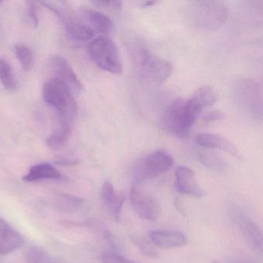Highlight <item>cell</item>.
<instances>
[{
    "label": "cell",
    "instance_id": "6da1fadb",
    "mask_svg": "<svg viewBox=\"0 0 263 263\" xmlns=\"http://www.w3.org/2000/svg\"><path fill=\"white\" fill-rule=\"evenodd\" d=\"M185 15L187 21L193 27L202 30L216 31L227 23L229 8L222 1L198 0L188 5Z\"/></svg>",
    "mask_w": 263,
    "mask_h": 263
},
{
    "label": "cell",
    "instance_id": "7a4b0ae2",
    "mask_svg": "<svg viewBox=\"0 0 263 263\" xmlns=\"http://www.w3.org/2000/svg\"><path fill=\"white\" fill-rule=\"evenodd\" d=\"M235 103L249 118L263 120V91L260 83L250 78H239L233 86Z\"/></svg>",
    "mask_w": 263,
    "mask_h": 263
},
{
    "label": "cell",
    "instance_id": "3957f363",
    "mask_svg": "<svg viewBox=\"0 0 263 263\" xmlns=\"http://www.w3.org/2000/svg\"><path fill=\"white\" fill-rule=\"evenodd\" d=\"M200 113L190 100L176 99L170 103L162 115V127L173 135L185 137Z\"/></svg>",
    "mask_w": 263,
    "mask_h": 263
},
{
    "label": "cell",
    "instance_id": "277c9868",
    "mask_svg": "<svg viewBox=\"0 0 263 263\" xmlns=\"http://www.w3.org/2000/svg\"><path fill=\"white\" fill-rule=\"evenodd\" d=\"M45 101L55 110L60 120L72 123L77 113V103L69 88L58 79H49L43 85Z\"/></svg>",
    "mask_w": 263,
    "mask_h": 263
},
{
    "label": "cell",
    "instance_id": "5b68a950",
    "mask_svg": "<svg viewBox=\"0 0 263 263\" xmlns=\"http://www.w3.org/2000/svg\"><path fill=\"white\" fill-rule=\"evenodd\" d=\"M173 159L168 153L156 151L138 161L133 168V185H137L158 177L173 167Z\"/></svg>",
    "mask_w": 263,
    "mask_h": 263
},
{
    "label": "cell",
    "instance_id": "8992f818",
    "mask_svg": "<svg viewBox=\"0 0 263 263\" xmlns=\"http://www.w3.org/2000/svg\"><path fill=\"white\" fill-rule=\"evenodd\" d=\"M89 52L94 63L103 71L116 74L123 72L118 49L110 39L101 37L92 40Z\"/></svg>",
    "mask_w": 263,
    "mask_h": 263
},
{
    "label": "cell",
    "instance_id": "52a82bcc",
    "mask_svg": "<svg viewBox=\"0 0 263 263\" xmlns=\"http://www.w3.org/2000/svg\"><path fill=\"white\" fill-rule=\"evenodd\" d=\"M138 68L141 75L156 85L161 84L173 74L171 63L147 49H142L138 55Z\"/></svg>",
    "mask_w": 263,
    "mask_h": 263
},
{
    "label": "cell",
    "instance_id": "ba28073f",
    "mask_svg": "<svg viewBox=\"0 0 263 263\" xmlns=\"http://www.w3.org/2000/svg\"><path fill=\"white\" fill-rule=\"evenodd\" d=\"M232 222L240 232L247 245L256 254L263 258V233L259 227L239 207H230Z\"/></svg>",
    "mask_w": 263,
    "mask_h": 263
},
{
    "label": "cell",
    "instance_id": "9c48e42d",
    "mask_svg": "<svg viewBox=\"0 0 263 263\" xmlns=\"http://www.w3.org/2000/svg\"><path fill=\"white\" fill-rule=\"evenodd\" d=\"M49 66L54 78L65 83L72 91L73 95H79L83 91V86L80 79L65 57L52 55L49 59Z\"/></svg>",
    "mask_w": 263,
    "mask_h": 263
},
{
    "label": "cell",
    "instance_id": "30bf717a",
    "mask_svg": "<svg viewBox=\"0 0 263 263\" xmlns=\"http://www.w3.org/2000/svg\"><path fill=\"white\" fill-rule=\"evenodd\" d=\"M132 208L139 217L144 220L154 221L159 215V207L153 198L139 189L133 185L129 192Z\"/></svg>",
    "mask_w": 263,
    "mask_h": 263
},
{
    "label": "cell",
    "instance_id": "8fae6325",
    "mask_svg": "<svg viewBox=\"0 0 263 263\" xmlns=\"http://www.w3.org/2000/svg\"><path fill=\"white\" fill-rule=\"evenodd\" d=\"M196 140L199 146L207 149L221 150L239 160L242 159V154L238 147L223 136L212 133H202L197 135Z\"/></svg>",
    "mask_w": 263,
    "mask_h": 263
},
{
    "label": "cell",
    "instance_id": "7c38bea8",
    "mask_svg": "<svg viewBox=\"0 0 263 263\" xmlns=\"http://www.w3.org/2000/svg\"><path fill=\"white\" fill-rule=\"evenodd\" d=\"M176 188L181 194L196 198L204 196L203 190L199 186L194 171L186 166H179L176 169Z\"/></svg>",
    "mask_w": 263,
    "mask_h": 263
},
{
    "label": "cell",
    "instance_id": "4fadbf2b",
    "mask_svg": "<svg viewBox=\"0 0 263 263\" xmlns=\"http://www.w3.org/2000/svg\"><path fill=\"white\" fill-rule=\"evenodd\" d=\"M80 12L81 18L94 32L103 35H109L112 32L114 23L106 14L90 8H83Z\"/></svg>",
    "mask_w": 263,
    "mask_h": 263
},
{
    "label": "cell",
    "instance_id": "5bb4252c",
    "mask_svg": "<svg viewBox=\"0 0 263 263\" xmlns=\"http://www.w3.org/2000/svg\"><path fill=\"white\" fill-rule=\"evenodd\" d=\"M100 197L102 203L108 213L115 220H118L122 207L126 199L124 195L121 193L117 194L112 183L109 181H106L102 186Z\"/></svg>",
    "mask_w": 263,
    "mask_h": 263
},
{
    "label": "cell",
    "instance_id": "9a60e30c",
    "mask_svg": "<svg viewBox=\"0 0 263 263\" xmlns=\"http://www.w3.org/2000/svg\"><path fill=\"white\" fill-rule=\"evenodd\" d=\"M23 244V236L6 220L0 218V255L12 253Z\"/></svg>",
    "mask_w": 263,
    "mask_h": 263
},
{
    "label": "cell",
    "instance_id": "2e32d148",
    "mask_svg": "<svg viewBox=\"0 0 263 263\" xmlns=\"http://www.w3.org/2000/svg\"><path fill=\"white\" fill-rule=\"evenodd\" d=\"M149 236L153 244L163 250L179 248L187 244L186 238L179 232L153 231Z\"/></svg>",
    "mask_w": 263,
    "mask_h": 263
},
{
    "label": "cell",
    "instance_id": "e0dca14e",
    "mask_svg": "<svg viewBox=\"0 0 263 263\" xmlns=\"http://www.w3.org/2000/svg\"><path fill=\"white\" fill-rule=\"evenodd\" d=\"M218 100V94L213 86L205 85L196 90L190 102L199 112L214 104Z\"/></svg>",
    "mask_w": 263,
    "mask_h": 263
},
{
    "label": "cell",
    "instance_id": "ac0fdd59",
    "mask_svg": "<svg viewBox=\"0 0 263 263\" xmlns=\"http://www.w3.org/2000/svg\"><path fill=\"white\" fill-rule=\"evenodd\" d=\"M61 174L57 168L49 163H41L34 165L23 178L25 182H33L43 179H58Z\"/></svg>",
    "mask_w": 263,
    "mask_h": 263
},
{
    "label": "cell",
    "instance_id": "d6986e66",
    "mask_svg": "<svg viewBox=\"0 0 263 263\" xmlns=\"http://www.w3.org/2000/svg\"><path fill=\"white\" fill-rule=\"evenodd\" d=\"M198 157H199V162L202 165H205L207 168L216 170V171H222V170L227 169V166H228L223 157H221L215 151L207 149V148L199 151Z\"/></svg>",
    "mask_w": 263,
    "mask_h": 263
},
{
    "label": "cell",
    "instance_id": "ffe728a7",
    "mask_svg": "<svg viewBox=\"0 0 263 263\" xmlns=\"http://www.w3.org/2000/svg\"><path fill=\"white\" fill-rule=\"evenodd\" d=\"M71 131H72L71 123L60 120L58 128L47 139L48 146L50 147L51 148H59L63 146L69 139Z\"/></svg>",
    "mask_w": 263,
    "mask_h": 263
},
{
    "label": "cell",
    "instance_id": "44dd1931",
    "mask_svg": "<svg viewBox=\"0 0 263 263\" xmlns=\"http://www.w3.org/2000/svg\"><path fill=\"white\" fill-rule=\"evenodd\" d=\"M0 82L9 91H14L18 87V81L12 66L3 58H0Z\"/></svg>",
    "mask_w": 263,
    "mask_h": 263
},
{
    "label": "cell",
    "instance_id": "7402d4cb",
    "mask_svg": "<svg viewBox=\"0 0 263 263\" xmlns=\"http://www.w3.org/2000/svg\"><path fill=\"white\" fill-rule=\"evenodd\" d=\"M15 54L23 71H32L35 64V57L30 48L26 45H15Z\"/></svg>",
    "mask_w": 263,
    "mask_h": 263
},
{
    "label": "cell",
    "instance_id": "603a6c76",
    "mask_svg": "<svg viewBox=\"0 0 263 263\" xmlns=\"http://www.w3.org/2000/svg\"><path fill=\"white\" fill-rule=\"evenodd\" d=\"M83 199L77 197V196H71L68 194H58L55 204L60 209L65 212L77 211L78 208L83 205Z\"/></svg>",
    "mask_w": 263,
    "mask_h": 263
},
{
    "label": "cell",
    "instance_id": "cb8c5ba5",
    "mask_svg": "<svg viewBox=\"0 0 263 263\" xmlns=\"http://www.w3.org/2000/svg\"><path fill=\"white\" fill-rule=\"evenodd\" d=\"M27 263H55L53 259L41 249L32 247L26 253Z\"/></svg>",
    "mask_w": 263,
    "mask_h": 263
},
{
    "label": "cell",
    "instance_id": "d4e9b609",
    "mask_svg": "<svg viewBox=\"0 0 263 263\" xmlns=\"http://www.w3.org/2000/svg\"><path fill=\"white\" fill-rule=\"evenodd\" d=\"M133 242L137 246L138 248L145 256H149V257H156L158 256L157 252L156 249L151 245V243L145 240L143 238L136 236L133 237Z\"/></svg>",
    "mask_w": 263,
    "mask_h": 263
},
{
    "label": "cell",
    "instance_id": "484cf974",
    "mask_svg": "<svg viewBox=\"0 0 263 263\" xmlns=\"http://www.w3.org/2000/svg\"><path fill=\"white\" fill-rule=\"evenodd\" d=\"M102 260L103 263H137L112 253H106L103 255Z\"/></svg>",
    "mask_w": 263,
    "mask_h": 263
},
{
    "label": "cell",
    "instance_id": "4316f807",
    "mask_svg": "<svg viewBox=\"0 0 263 263\" xmlns=\"http://www.w3.org/2000/svg\"><path fill=\"white\" fill-rule=\"evenodd\" d=\"M224 114L220 111L218 110H213V111H210V112L206 113L205 115L203 116L204 121L207 122V123H210V122L218 121V120H222L223 119Z\"/></svg>",
    "mask_w": 263,
    "mask_h": 263
},
{
    "label": "cell",
    "instance_id": "83f0119b",
    "mask_svg": "<svg viewBox=\"0 0 263 263\" xmlns=\"http://www.w3.org/2000/svg\"><path fill=\"white\" fill-rule=\"evenodd\" d=\"M94 4L103 8H108V9H120L122 6V2L119 1H94Z\"/></svg>",
    "mask_w": 263,
    "mask_h": 263
},
{
    "label": "cell",
    "instance_id": "f1b7e54d",
    "mask_svg": "<svg viewBox=\"0 0 263 263\" xmlns=\"http://www.w3.org/2000/svg\"><path fill=\"white\" fill-rule=\"evenodd\" d=\"M29 15L31 19H32V22H33V26L35 27H37L39 24V19L38 15H37L36 8L34 6L33 3H29Z\"/></svg>",
    "mask_w": 263,
    "mask_h": 263
},
{
    "label": "cell",
    "instance_id": "f546056e",
    "mask_svg": "<svg viewBox=\"0 0 263 263\" xmlns=\"http://www.w3.org/2000/svg\"><path fill=\"white\" fill-rule=\"evenodd\" d=\"M254 7L257 8V9H262L263 10V0H259V1H253L250 2Z\"/></svg>",
    "mask_w": 263,
    "mask_h": 263
},
{
    "label": "cell",
    "instance_id": "4dcf8cb0",
    "mask_svg": "<svg viewBox=\"0 0 263 263\" xmlns=\"http://www.w3.org/2000/svg\"><path fill=\"white\" fill-rule=\"evenodd\" d=\"M233 263H256L252 260L248 259H237V260H233Z\"/></svg>",
    "mask_w": 263,
    "mask_h": 263
},
{
    "label": "cell",
    "instance_id": "1f68e13d",
    "mask_svg": "<svg viewBox=\"0 0 263 263\" xmlns=\"http://www.w3.org/2000/svg\"><path fill=\"white\" fill-rule=\"evenodd\" d=\"M155 3H156V2H147V3H145V6H151L152 5L155 4Z\"/></svg>",
    "mask_w": 263,
    "mask_h": 263
},
{
    "label": "cell",
    "instance_id": "d6a6232c",
    "mask_svg": "<svg viewBox=\"0 0 263 263\" xmlns=\"http://www.w3.org/2000/svg\"><path fill=\"white\" fill-rule=\"evenodd\" d=\"M260 84H261V86H262V91H263V82H262V83H260Z\"/></svg>",
    "mask_w": 263,
    "mask_h": 263
},
{
    "label": "cell",
    "instance_id": "836d02e7",
    "mask_svg": "<svg viewBox=\"0 0 263 263\" xmlns=\"http://www.w3.org/2000/svg\"><path fill=\"white\" fill-rule=\"evenodd\" d=\"M213 263H219V262H216V261H214Z\"/></svg>",
    "mask_w": 263,
    "mask_h": 263
},
{
    "label": "cell",
    "instance_id": "e575fe53",
    "mask_svg": "<svg viewBox=\"0 0 263 263\" xmlns=\"http://www.w3.org/2000/svg\"><path fill=\"white\" fill-rule=\"evenodd\" d=\"M0 3H1V1H0Z\"/></svg>",
    "mask_w": 263,
    "mask_h": 263
}]
</instances>
